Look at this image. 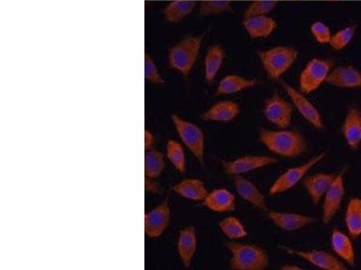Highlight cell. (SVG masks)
<instances>
[{
	"instance_id": "29",
	"label": "cell",
	"mask_w": 361,
	"mask_h": 270,
	"mask_svg": "<svg viewBox=\"0 0 361 270\" xmlns=\"http://www.w3.org/2000/svg\"><path fill=\"white\" fill-rule=\"evenodd\" d=\"M164 169V154L156 149L147 150L145 154V175L150 179H157Z\"/></svg>"
},
{
	"instance_id": "18",
	"label": "cell",
	"mask_w": 361,
	"mask_h": 270,
	"mask_svg": "<svg viewBox=\"0 0 361 270\" xmlns=\"http://www.w3.org/2000/svg\"><path fill=\"white\" fill-rule=\"evenodd\" d=\"M335 176H336V174H333V173L322 172L306 176L302 180L305 189L314 205H318L322 199L324 198L328 189L333 184Z\"/></svg>"
},
{
	"instance_id": "24",
	"label": "cell",
	"mask_w": 361,
	"mask_h": 270,
	"mask_svg": "<svg viewBox=\"0 0 361 270\" xmlns=\"http://www.w3.org/2000/svg\"><path fill=\"white\" fill-rule=\"evenodd\" d=\"M259 84L257 79L246 78L236 74H230L222 78L216 90L218 96L237 94L244 90L254 88Z\"/></svg>"
},
{
	"instance_id": "23",
	"label": "cell",
	"mask_w": 361,
	"mask_h": 270,
	"mask_svg": "<svg viewBox=\"0 0 361 270\" xmlns=\"http://www.w3.org/2000/svg\"><path fill=\"white\" fill-rule=\"evenodd\" d=\"M331 245L338 259L350 266L355 264V248L350 236H348L341 230L334 229L331 236Z\"/></svg>"
},
{
	"instance_id": "4",
	"label": "cell",
	"mask_w": 361,
	"mask_h": 270,
	"mask_svg": "<svg viewBox=\"0 0 361 270\" xmlns=\"http://www.w3.org/2000/svg\"><path fill=\"white\" fill-rule=\"evenodd\" d=\"M226 247L231 252V269L265 270L269 268V255L266 250L259 246L231 242L227 243Z\"/></svg>"
},
{
	"instance_id": "15",
	"label": "cell",
	"mask_w": 361,
	"mask_h": 270,
	"mask_svg": "<svg viewBox=\"0 0 361 270\" xmlns=\"http://www.w3.org/2000/svg\"><path fill=\"white\" fill-rule=\"evenodd\" d=\"M269 218L279 227L285 231H295L304 229V228L314 224L315 218L310 215L288 213V212H279L269 210Z\"/></svg>"
},
{
	"instance_id": "9",
	"label": "cell",
	"mask_w": 361,
	"mask_h": 270,
	"mask_svg": "<svg viewBox=\"0 0 361 270\" xmlns=\"http://www.w3.org/2000/svg\"><path fill=\"white\" fill-rule=\"evenodd\" d=\"M293 107L282 96L275 94L267 98L263 112L267 120L280 129H286L292 123Z\"/></svg>"
},
{
	"instance_id": "2",
	"label": "cell",
	"mask_w": 361,
	"mask_h": 270,
	"mask_svg": "<svg viewBox=\"0 0 361 270\" xmlns=\"http://www.w3.org/2000/svg\"><path fill=\"white\" fill-rule=\"evenodd\" d=\"M205 34L186 35L169 51V64L171 69L183 76L188 77L197 63Z\"/></svg>"
},
{
	"instance_id": "17",
	"label": "cell",
	"mask_w": 361,
	"mask_h": 270,
	"mask_svg": "<svg viewBox=\"0 0 361 270\" xmlns=\"http://www.w3.org/2000/svg\"><path fill=\"white\" fill-rule=\"evenodd\" d=\"M235 189L243 200L262 211H269L265 195L253 182L243 175L234 176Z\"/></svg>"
},
{
	"instance_id": "19",
	"label": "cell",
	"mask_w": 361,
	"mask_h": 270,
	"mask_svg": "<svg viewBox=\"0 0 361 270\" xmlns=\"http://www.w3.org/2000/svg\"><path fill=\"white\" fill-rule=\"evenodd\" d=\"M197 234L195 227L188 226L180 230L177 240V252L183 264L189 268L197 250Z\"/></svg>"
},
{
	"instance_id": "21",
	"label": "cell",
	"mask_w": 361,
	"mask_h": 270,
	"mask_svg": "<svg viewBox=\"0 0 361 270\" xmlns=\"http://www.w3.org/2000/svg\"><path fill=\"white\" fill-rule=\"evenodd\" d=\"M243 25L247 34L252 39H263L269 37L276 30L277 22L269 15H260L244 18Z\"/></svg>"
},
{
	"instance_id": "28",
	"label": "cell",
	"mask_w": 361,
	"mask_h": 270,
	"mask_svg": "<svg viewBox=\"0 0 361 270\" xmlns=\"http://www.w3.org/2000/svg\"><path fill=\"white\" fill-rule=\"evenodd\" d=\"M345 224L350 237L361 236V198H353L345 211Z\"/></svg>"
},
{
	"instance_id": "10",
	"label": "cell",
	"mask_w": 361,
	"mask_h": 270,
	"mask_svg": "<svg viewBox=\"0 0 361 270\" xmlns=\"http://www.w3.org/2000/svg\"><path fill=\"white\" fill-rule=\"evenodd\" d=\"M346 170L347 168H344L336 174L333 184L324 195L322 205V223L324 224H329L333 221L343 204L345 197L344 176Z\"/></svg>"
},
{
	"instance_id": "8",
	"label": "cell",
	"mask_w": 361,
	"mask_h": 270,
	"mask_svg": "<svg viewBox=\"0 0 361 270\" xmlns=\"http://www.w3.org/2000/svg\"><path fill=\"white\" fill-rule=\"evenodd\" d=\"M282 86L286 94L289 96L293 107L298 109L302 118L316 129L324 130V123L320 111L306 98L304 93L286 82H283Z\"/></svg>"
},
{
	"instance_id": "1",
	"label": "cell",
	"mask_w": 361,
	"mask_h": 270,
	"mask_svg": "<svg viewBox=\"0 0 361 270\" xmlns=\"http://www.w3.org/2000/svg\"><path fill=\"white\" fill-rule=\"evenodd\" d=\"M259 139L269 152L289 159L302 155L308 148L304 135L293 129L273 131L261 128Z\"/></svg>"
},
{
	"instance_id": "12",
	"label": "cell",
	"mask_w": 361,
	"mask_h": 270,
	"mask_svg": "<svg viewBox=\"0 0 361 270\" xmlns=\"http://www.w3.org/2000/svg\"><path fill=\"white\" fill-rule=\"evenodd\" d=\"M171 221L169 198L164 199L162 204L145 215V233L151 239L163 236L169 228Z\"/></svg>"
},
{
	"instance_id": "20",
	"label": "cell",
	"mask_w": 361,
	"mask_h": 270,
	"mask_svg": "<svg viewBox=\"0 0 361 270\" xmlns=\"http://www.w3.org/2000/svg\"><path fill=\"white\" fill-rule=\"evenodd\" d=\"M240 114V105L232 101H224L216 103L202 115V119L208 122L228 123L234 120Z\"/></svg>"
},
{
	"instance_id": "3",
	"label": "cell",
	"mask_w": 361,
	"mask_h": 270,
	"mask_svg": "<svg viewBox=\"0 0 361 270\" xmlns=\"http://www.w3.org/2000/svg\"><path fill=\"white\" fill-rule=\"evenodd\" d=\"M298 51L292 46L279 45L257 51V56L267 78L277 82L293 66L298 59Z\"/></svg>"
},
{
	"instance_id": "13",
	"label": "cell",
	"mask_w": 361,
	"mask_h": 270,
	"mask_svg": "<svg viewBox=\"0 0 361 270\" xmlns=\"http://www.w3.org/2000/svg\"><path fill=\"white\" fill-rule=\"evenodd\" d=\"M279 162L276 158L265 155H247L231 162H224V172L230 176L243 175Z\"/></svg>"
},
{
	"instance_id": "11",
	"label": "cell",
	"mask_w": 361,
	"mask_h": 270,
	"mask_svg": "<svg viewBox=\"0 0 361 270\" xmlns=\"http://www.w3.org/2000/svg\"><path fill=\"white\" fill-rule=\"evenodd\" d=\"M280 249L290 255L299 257L310 264L324 270H346V266L333 253L322 250H302L292 249L286 246H279Z\"/></svg>"
},
{
	"instance_id": "36",
	"label": "cell",
	"mask_w": 361,
	"mask_h": 270,
	"mask_svg": "<svg viewBox=\"0 0 361 270\" xmlns=\"http://www.w3.org/2000/svg\"><path fill=\"white\" fill-rule=\"evenodd\" d=\"M310 32L314 40L320 44H330L333 33L330 27L325 22L317 20L312 22L310 27Z\"/></svg>"
},
{
	"instance_id": "30",
	"label": "cell",
	"mask_w": 361,
	"mask_h": 270,
	"mask_svg": "<svg viewBox=\"0 0 361 270\" xmlns=\"http://www.w3.org/2000/svg\"><path fill=\"white\" fill-rule=\"evenodd\" d=\"M221 233L232 240L244 239L247 236V231L243 221L235 217H228L219 223Z\"/></svg>"
},
{
	"instance_id": "7",
	"label": "cell",
	"mask_w": 361,
	"mask_h": 270,
	"mask_svg": "<svg viewBox=\"0 0 361 270\" xmlns=\"http://www.w3.org/2000/svg\"><path fill=\"white\" fill-rule=\"evenodd\" d=\"M325 156H326L325 153H319L317 155L311 158L307 162L301 164V165L286 170L270 186L269 194L276 195L291 191L300 181L305 179L308 172L319 162H322Z\"/></svg>"
},
{
	"instance_id": "16",
	"label": "cell",
	"mask_w": 361,
	"mask_h": 270,
	"mask_svg": "<svg viewBox=\"0 0 361 270\" xmlns=\"http://www.w3.org/2000/svg\"><path fill=\"white\" fill-rule=\"evenodd\" d=\"M345 141L351 150H356L361 144V110L353 105L345 115L341 127Z\"/></svg>"
},
{
	"instance_id": "39",
	"label": "cell",
	"mask_w": 361,
	"mask_h": 270,
	"mask_svg": "<svg viewBox=\"0 0 361 270\" xmlns=\"http://www.w3.org/2000/svg\"><path fill=\"white\" fill-rule=\"evenodd\" d=\"M282 270H302L300 266L295 264H286L282 266Z\"/></svg>"
},
{
	"instance_id": "5",
	"label": "cell",
	"mask_w": 361,
	"mask_h": 270,
	"mask_svg": "<svg viewBox=\"0 0 361 270\" xmlns=\"http://www.w3.org/2000/svg\"><path fill=\"white\" fill-rule=\"evenodd\" d=\"M334 62L326 58H314L306 64L299 77V90L304 94H310L326 83Z\"/></svg>"
},
{
	"instance_id": "37",
	"label": "cell",
	"mask_w": 361,
	"mask_h": 270,
	"mask_svg": "<svg viewBox=\"0 0 361 270\" xmlns=\"http://www.w3.org/2000/svg\"><path fill=\"white\" fill-rule=\"evenodd\" d=\"M154 143V134L148 130L145 131V149L146 150L153 149Z\"/></svg>"
},
{
	"instance_id": "31",
	"label": "cell",
	"mask_w": 361,
	"mask_h": 270,
	"mask_svg": "<svg viewBox=\"0 0 361 270\" xmlns=\"http://www.w3.org/2000/svg\"><path fill=\"white\" fill-rule=\"evenodd\" d=\"M167 159L175 167L177 172L185 173L186 172V157L185 150L178 141L170 140L166 146Z\"/></svg>"
},
{
	"instance_id": "22",
	"label": "cell",
	"mask_w": 361,
	"mask_h": 270,
	"mask_svg": "<svg viewBox=\"0 0 361 270\" xmlns=\"http://www.w3.org/2000/svg\"><path fill=\"white\" fill-rule=\"evenodd\" d=\"M203 205L215 213H228L236 208V197L228 189L218 188L209 193Z\"/></svg>"
},
{
	"instance_id": "32",
	"label": "cell",
	"mask_w": 361,
	"mask_h": 270,
	"mask_svg": "<svg viewBox=\"0 0 361 270\" xmlns=\"http://www.w3.org/2000/svg\"><path fill=\"white\" fill-rule=\"evenodd\" d=\"M356 34L355 25H348L341 30L333 34L330 41V46L335 51H343L349 46Z\"/></svg>"
},
{
	"instance_id": "33",
	"label": "cell",
	"mask_w": 361,
	"mask_h": 270,
	"mask_svg": "<svg viewBox=\"0 0 361 270\" xmlns=\"http://www.w3.org/2000/svg\"><path fill=\"white\" fill-rule=\"evenodd\" d=\"M233 4L226 0H206L200 4V14L202 17H212L231 11Z\"/></svg>"
},
{
	"instance_id": "27",
	"label": "cell",
	"mask_w": 361,
	"mask_h": 270,
	"mask_svg": "<svg viewBox=\"0 0 361 270\" xmlns=\"http://www.w3.org/2000/svg\"><path fill=\"white\" fill-rule=\"evenodd\" d=\"M196 3L192 0H173L167 4L164 11V17L169 22L183 20L195 11Z\"/></svg>"
},
{
	"instance_id": "25",
	"label": "cell",
	"mask_w": 361,
	"mask_h": 270,
	"mask_svg": "<svg viewBox=\"0 0 361 270\" xmlns=\"http://www.w3.org/2000/svg\"><path fill=\"white\" fill-rule=\"evenodd\" d=\"M173 191L188 200L203 202L209 192L204 183L199 179H185L173 186Z\"/></svg>"
},
{
	"instance_id": "35",
	"label": "cell",
	"mask_w": 361,
	"mask_h": 270,
	"mask_svg": "<svg viewBox=\"0 0 361 270\" xmlns=\"http://www.w3.org/2000/svg\"><path fill=\"white\" fill-rule=\"evenodd\" d=\"M145 78L154 85L164 84V79L149 54H145Z\"/></svg>"
},
{
	"instance_id": "6",
	"label": "cell",
	"mask_w": 361,
	"mask_h": 270,
	"mask_svg": "<svg viewBox=\"0 0 361 270\" xmlns=\"http://www.w3.org/2000/svg\"><path fill=\"white\" fill-rule=\"evenodd\" d=\"M171 119L183 144L199 162H204L205 135L201 128L177 115H171Z\"/></svg>"
},
{
	"instance_id": "14",
	"label": "cell",
	"mask_w": 361,
	"mask_h": 270,
	"mask_svg": "<svg viewBox=\"0 0 361 270\" xmlns=\"http://www.w3.org/2000/svg\"><path fill=\"white\" fill-rule=\"evenodd\" d=\"M326 83L338 89H361V72L353 65L334 67Z\"/></svg>"
},
{
	"instance_id": "34",
	"label": "cell",
	"mask_w": 361,
	"mask_h": 270,
	"mask_svg": "<svg viewBox=\"0 0 361 270\" xmlns=\"http://www.w3.org/2000/svg\"><path fill=\"white\" fill-rule=\"evenodd\" d=\"M276 6L277 2L272 1V0H254L245 9L243 18H248L269 15L271 12L275 11Z\"/></svg>"
},
{
	"instance_id": "26",
	"label": "cell",
	"mask_w": 361,
	"mask_h": 270,
	"mask_svg": "<svg viewBox=\"0 0 361 270\" xmlns=\"http://www.w3.org/2000/svg\"><path fill=\"white\" fill-rule=\"evenodd\" d=\"M225 60L226 51L221 45L214 44L209 48L204 58V79L209 84L214 82Z\"/></svg>"
},
{
	"instance_id": "38",
	"label": "cell",
	"mask_w": 361,
	"mask_h": 270,
	"mask_svg": "<svg viewBox=\"0 0 361 270\" xmlns=\"http://www.w3.org/2000/svg\"><path fill=\"white\" fill-rule=\"evenodd\" d=\"M146 189L147 191L156 193L158 191V186L152 181V179L146 178Z\"/></svg>"
}]
</instances>
